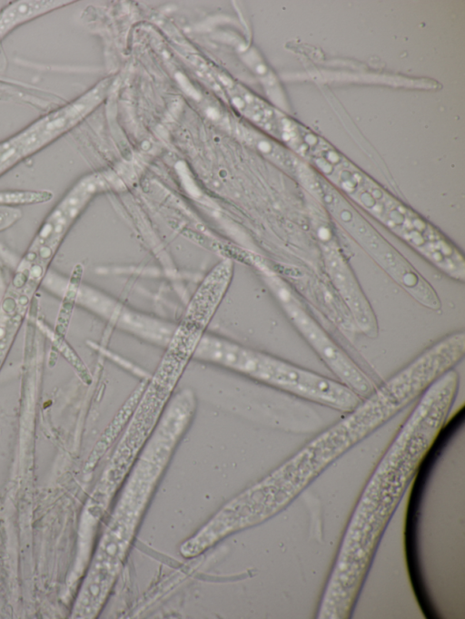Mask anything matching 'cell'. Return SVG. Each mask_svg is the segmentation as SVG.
<instances>
[{
	"mask_svg": "<svg viewBox=\"0 0 465 619\" xmlns=\"http://www.w3.org/2000/svg\"><path fill=\"white\" fill-rule=\"evenodd\" d=\"M71 3L72 1L62 0L12 2L0 11V43L20 25Z\"/></svg>",
	"mask_w": 465,
	"mask_h": 619,
	"instance_id": "8992f818",
	"label": "cell"
},
{
	"mask_svg": "<svg viewBox=\"0 0 465 619\" xmlns=\"http://www.w3.org/2000/svg\"><path fill=\"white\" fill-rule=\"evenodd\" d=\"M318 235L322 242L327 274L333 288L348 310L354 327L369 338L378 335L375 314L354 274L351 270L332 237L326 235L327 226L320 224Z\"/></svg>",
	"mask_w": 465,
	"mask_h": 619,
	"instance_id": "5b68a950",
	"label": "cell"
},
{
	"mask_svg": "<svg viewBox=\"0 0 465 619\" xmlns=\"http://www.w3.org/2000/svg\"><path fill=\"white\" fill-rule=\"evenodd\" d=\"M35 152L32 141L25 130H21L0 142V174L19 161Z\"/></svg>",
	"mask_w": 465,
	"mask_h": 619,
	"instance_id": "52a82bcc",
	"label": "cell"
},
{
	"mask_svg": "<svg viewBox=\"0 0 465 619\" xmlns=\"http://www.w3.org/2000/svg\"><path fill=\"white\" fill-rule=\"evenodd\" d=\"M252 264L290 322L335 379L361 398L368 396L377 386L373 379L314 319L279 274L259 259H252Z\"/></svg>",
	"mask_w": 465,
	"mask_h": 619,
	"instance_id": "3957f363",
	"label": "cell"
},
{
	"mask_svg": "<svg viewBox=\"0 0 465 619\" xmlns=\"http://www.w3.org/2000/svg\"><path fill=\"white\" fill-rule=\"evenodd\" d=\"M163 467L139 457L82 580V590L95 598L108 596L135 527Z\"/></svg>",
	"mask_w": 465,
	"mask_h": 619,
	"instance_id": "7a4b0ae2",
	"label": "cell"
},
{
	"mask_svg": "<svg viewBox=\"0 0 465 619\" xmlns=\"http://www.w3.org/2000/svg\"><path fill=\"white\" fill-rule=\"evenodd\" d=\"M84 302L115 329L158 347H166L175 336L178 325L135 310L106 293L86 289Z\"/></svg>",
	"mask_w": 465,
	"mask_h": 619,
	"instance_id": "277c9868",
	"label": "cell"
},
{
	"mask_svg": "<svg viewBox=\"0 0 465 619\" xmlns=\"http://www.w3.org/2000/svg\"><path fill=\"white\" fill-rule=\"evenodd\" d=\"M193 358L298 399L339 411L349 412L361 400L335 378L211 332H203L199 337Z\"/></svg>",
	"mask_w": 465,
	"mask_h": 619,
	"instance_id": "6da1fadb",
	"label": "cell"
}]
</instances>
